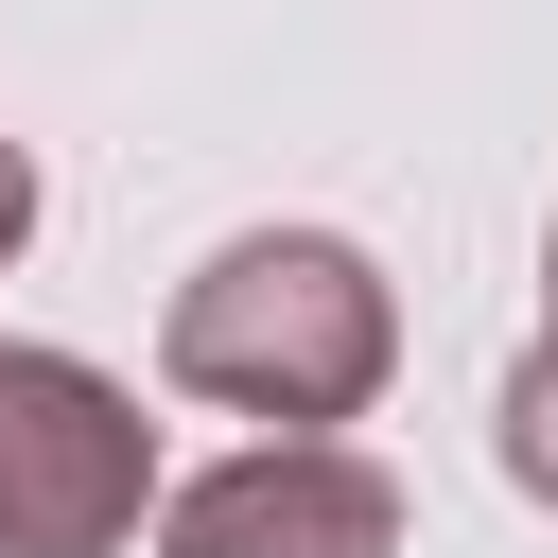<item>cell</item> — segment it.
<instances>
[{"label":"cell","instance_id":"1","mask_svg":"<svg viewBox=\"0 0 558 558\" xmlns=\"http://www.w3.org/2000/svg\"><path fill=\"white\" fill-rule=\"evenodd\" d=\"M157 366H174L192 401H227V418L331 436V418L384 401V366H401V296H384V262L331 244V227H244V244H209V262L174 279Z\"/></svg>","mask_w":558,"mask_h":558},{"label":"cell","instance_id":"2","mask_svg":"<svg viewBox=\"0 0 558 558\" xmlns=\"http://www.w3.org/2000/svg\"><path fill=\"white\" fill-rule=\"evenodd\" d=\"M140 506H157V418L105 366L0 331V558H122Z\"/></svg>","mask_w":558,"mask_h":558},{"label":"cell","instance_id":"3","mask_svg":"<svg viewBox=\"0 0 558 558\" xmlns=\"http://www.w3.org/2000/svg\"><path fill=\"white\" fill-rule=\"evenodd\" d=\"M157 558H401V471L349 436H244L227 471L157 488Z\"/></svg>","mask_w":558,"mask_h":558},{"label":"cell","instance_id":"4","mask_svg":"<svg viewBox=\"0 0 558 558\" xmlns=\"http://www.w3.org/2000/svg\"><path fill=\"white\" fill-rule=\"evenodd\" d=\"M488 453H506V488H523V506H558V331L506 366V418H488Z\"/></svg>","mask_w":558,"mask_h":558},{"label":"cell","instance_id":"5","mask_svg":"<svg viewBox=\"0 0 558 558\" xmlns=\"http://www.w3.org/2000/svg\"><path fill=\"white\" fill-rule=\"evenodd\" d=\"M17 244H35V157L0 140V262H17Z\"/></svg>","mask_w":558,"mask_h":558},{"label":"cell","instance_id":"6","mask_svg":"<svg viewBox=\"0 0 558 558\" xmlns=\"http://www.w3.org/2000/svg\"><path fill=\"white\" fill-rule=\"evenodd\" d=\"M541 296H558V227H541ZM541 331H558V314H541Z\"/></svg>","mask_w":558,"mask_h":558}]
</instances>
